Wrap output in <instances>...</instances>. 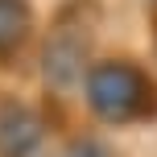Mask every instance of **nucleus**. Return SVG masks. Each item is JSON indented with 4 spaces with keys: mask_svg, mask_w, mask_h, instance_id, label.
Listing matches in <instances>:
<instances>
[{
    "mask_svg": "<svg viewBox=\"0 0 157 157\" xmlns=\"http://www.w3.org/2000/svg\"><path fill=\"white\" fill-rule=\"evenodd\" d=\"M71 157H103V153H99V149H95V145H78V149H75Z\"/></svg>",
    "mask_w": 157,
    "mask_h": 157,
    "instance_id": "obj_4",
    "label": "nucleus"
},
{
    "mask_svg": "<svg viewBox=\"0 0 157 157\" xmlns=\"http://www.w3.org/2000/svg\"><path fill=\"white\" fill-rule=\"evenodd\" d=\"M21 4L17 0H0V46H8V41L21 33Z\"/></svg>",
    "mask_w": 157,
    "mask_h": 157,
    "instance_id": "obj_3",
    "label": "nucleus"
},
{
    "mask_svg": "<svg viewBox=\"0 0 157 157\" xmlns=\"http://www.w3.org/2000/svg\"><path fill=\"white\" fill-rule=\"evenodd\" d=\"M141 78L132 71H124V66H108V71L95 75V87H91V103L95 112H103L108 120H124L132 116L136 108V95H141Z\"/></svg>",
    "mask_w": 157,
    "mask_h": 157,
    "instance_id": "obj_1",
    "label": "nucleus"
},
{
    "mask_svg": "<svg viewBox=\"0 0 157 157\" xmlns=\"http://www.w3.org/2000/svg\"><path fill=\"white\" fill-rule=\"evenodd\" d=\"M33 145H37V124H33V116L21 112V108H8L4 116H0V149L8 157H21V153H29Z\"/></svg>",
    "mask_w": 157,
    "mask_h": 157,
    "instance_id": "obj_2",
    "label": "nucleus"
}]
</instances>
